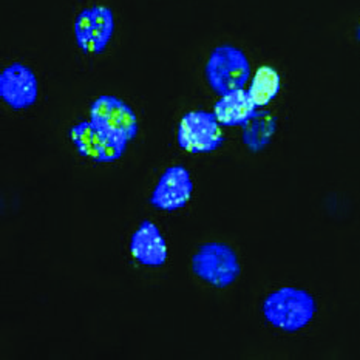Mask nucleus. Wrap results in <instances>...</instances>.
I'll return each mask as SVG.
<instances>
[{"label": "nucleus", "instance_id": "nucleus-9", "mask_svg": "<svg viewBox=\"0 0 360 360\" xmlns=\"http://www.w3.org/2000/svg\"><path fill=\"white\" fill-rule=\"evenodd\" d=\"M193 183L189 172L181 166L169 167L160 178L152 193V206L161 210H175L189 202Z\"/></svg>", "mask_w": 360, "mask_h": 360}, {"label": "nucleus", "instance_id": "nucleus-7", "mask_svg": "<svg viewBox=\"0 0 360 360\" xmlns=\"http://www.w3.org/2000/svg\"><path fill=\"white\" fill-rule=\"evenodd\" d=\"M37 77L27 65L15 62L0 75V98L14 110L31 107L37 101Z\"/></svg>", "mask_w": 360, "mask_h": 360}, {"label": "nucleus", "instance_id": "nucleus-12", "mask_svg": "<svg viewBox=\"0 0 360 360\" xmlns=\"http://www.w3.org/2000/svg\"><path fill=\"white\" fill-rule=\"evenodd\" d=\"M280 90V76L276 70L271 67H260L250 84L249 95L254 99L257 107H263L269 104L277 96Z\"/></svg>", "mask_w": 360, "mask_h": 360}, {"label": "nucleus", "instance_id": "nucleus-5", "mask_svg": "<svg viewBox=\"0 0 360 360\" xmlns=\"http://www.w3.org/2000/svg\"><path fill=\"white\" fill-rule=\"evenodd\" d=\"M223 143V133L215 115L191 112L179 122L178 144L189 153H210Z\"/></svg>", "mask_w": 360, "mask_h": 360}, {"label": "nucleus", "instance_id": "nucleus-11", "mask_svg": "<svg viewBox=\"0 0 360 360\" xmlns=\"http://www.w3.org/2000/svg\"><path fill=\"white\" fill-rule=\"evenodd\" d=\"M255 103L249 91L243 89L223 95L214 108V115L223 125H241L248 122L255 113Z\"/></svg>", "mask_w": 360, "mask_h": 360}, {"label": "nucleus", "instance_id": "nucleus-4", "mask_svg": "<svg viewBox=\"0 0 360 360\" xmlns=\"http://www.w3.org/2000/svg\"><path fill=\"white\" fill-rule=\"evenodd\" d=\"M91 122L105 135L127 144L136 136V115L124 101L115 96H101L90 108Z\"/></svg>", "mask_w": 360, "mask_h": 360}, {"label": "nucleus", "instance_id": "nucleus-2", "mask_svg": "<svg viewBox=\"0 0 360 360\" xmlns=\"http://www.w3.org/2000/svg\"><path fill=\"white\" fill-rule=\"evenodd\" d=\"M192 271L210 286L224 289L236 283L241 268L236 250L231 246L224 243H206L193 254Z\"/></svg>", "mask_w": 360, "mask_h": 360}, {"label": "nucleus", "instance_id": "nucleus-3", "mask_svg": "<svg viewBox=\"0 0 360 360\" xmlns=\"http://www.w3.org/2000/svg\"><path fill=\"white\" fill-rule=\"evenodd\" d=\"M250 64L246 54L232 45H221L210 53L206 64V79L217 95H228L246 85Z\"/></svg>", "mask_w": 360, "mask_h": 360}, {"label": "nucleus", "instance_id": "nucleus-6", "mask_svg": "<svg viewBox=\"0 0 360 360\" xmlns=\"http://www.w3.org/2000/svg\"><path fill=\"white\" fill-rule=\"evenodd\" d=\"M115 30L113 13L110 8L98 5L84 10L75 22L76 42L79 49L90 54L103 53L112 41Z\"/></svg>", "mask_w": 360, "mask_h": 360}, {"label": "nucleus", "instance_id": "nucleus-1", "mask_svg": "<svg viewBox=\"0 0 360 360\" xmlns=\"http://www.w3.org/2000/svg\"><path fill=\"white\" fill-rule=\"evenodd\" d=\"M314 297L299 288H280L266 297L263 303L264 319L281 331L303 330L316 316Z\"/></svg>", "mask_w": 360, "mask_h": 360}, {"label": "nucleus", "instance_id": "nucleus-10", "mask_svg": "<svg viewBox=\"0 0 360 360\" xmlns=\"http://www.w3.org/2000/svg\"><path fill=\"white\" fill-rule=\"evenodd\" d=\"M130 252L133 258L148 268H160L166 263L167 245L156 224L152 221L141 223L138 231L131 236Z\"/></svg>", "mask_w": 360, "mask_h": 360}, {"label": "nucleus", "instance_id": "nucleus-13", "mask_svg": "<svg viewBox=\"0 0 360 360\" xmlns=\"http://www.w3.org/2000/svg\"><path fill=\"white\" fill-rule=\"evenodd\" d=\"M357 39H359V44H360V20H359V25H357Z\"/></svg>", "mask_w": 360, "mask_h": 360}, {"label": "nucleus", "instance_id": "nucleus-8", "mask_svg": "<svg viewBox=\"0 0 360 360\" xmlns=\"http://www.w3.org/2000/svg\"><path fill=\"white\" fill-rule=\"evenodd\" d=\"M70 136L82 156L96 162H110L120 160L127 144L110 138L95 124L81 122L70 130Z\"/></svg>", "mask_w": 360, "mask_h": 360}]
</instances>
